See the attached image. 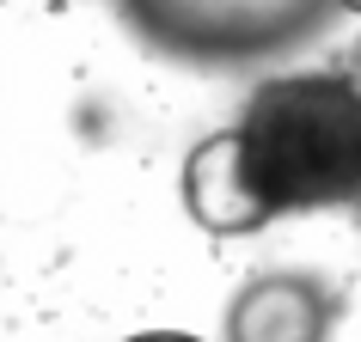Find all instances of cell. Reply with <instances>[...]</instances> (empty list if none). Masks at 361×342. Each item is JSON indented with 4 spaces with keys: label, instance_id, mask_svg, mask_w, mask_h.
<instances>
[{
    "label": "cell",
    "instance_id": "6da1fadb",
    "mask_svg": "<svg viewBox=\"0 0 361 342\" xmlns=\"http://www.w3.org/2000/svg\"><path fill=\"white\" fill-rule=\"evenodd\" d=\"M239 171L269 214L361 202V80L355 74H276L257 80L233 122Z\"/></svg>",
    "mask_w": 361,
    "mask_h": 342
},
{
    "label": "cell",
    "instance_id": "7a4b0ae2",
    "mask_svg": "<svg viewBox=\"0 0 361 342\" xmlns=\"http://www.w3.org/2000/svg\"><path fill=\"white\" fill-rule=\"evenodd\" d=\"M331 6H129V25L159 49L196 61H239L269 56L312 37V25H331Z\"/></svg>",
    "mask_w": 361,
    "mask_h": 342
},
{
    "label": "cell",
    "instance_id": "3957f363",
    "mask_svg": "<svg viewBox=\"0 0 361 342\" xmlns=\"http://www.w3.org/2000/svg\"><path fill=\"white\" fill-rule=\"evenodd\" d=\"M343 293L306 269H264L227 305V342H331Z\"/></svg>",
    "mask_w": 361,
    "mask_h": 342
},
{
    "label": "cell",
    "instance_id": "277c9868",
    "mask_svg": "<svg viewBox=\"0 0 361 342\" xmlns=\"http://www.w3.org/2000/svg\"><path fill=\"white\" fill-rule=\"evenodd\" d=\"M184 208L202 232L214 239H245V232H264L276 214L257 202V190L245 184V171H239V147H233V134H209V141H196L190 159H184Z\"/></svg>",
    "mask_w": 361,
    "mask_h": 342
},
{
    "label": "cell",
    "instance_id": "5b68a950",
    "mask_svg": "<svg viewBox=\"0 0 361 342\" xmlns=\"http://www.w3.org/2000/svg\"><path fill=\"white\" fill-rule=\"evenodd\" d=\"M129 342H196V336H178V330H153V336H129Z\"/></svg>",
    "mask_w": 361,
    "mask_h": 342
}]
</instances>
